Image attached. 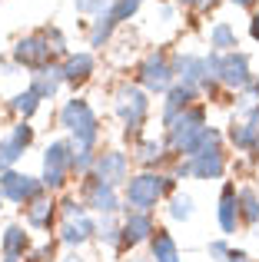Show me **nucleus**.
Instances as JSON below:
<instances>
[{
    "instance_id": "1",
    "label": "nucleus",
    "mask_w": 259,
    "mask_h": 262,
    "mask_svg": "<svg viewBox=\"0 0 259 262\" xmlns=\"http://www.w3.org/2000/svg\"><path fill=\"white\" fill-rule=\"evenodd\" d=\"M120 192H123V209L153 212L163 199L176 192V176L160 173V169H140L126 179V186Z\"/></svg>"
},
{
    "instance_id": "2",
    "label": "nucleus",
    "mask_w": 259,
    "mask_h": 262,
    "mask_svg": "<svg viewBox=\"0 0 259 262\" xmlns=\"http://www.w3.org/2000/svg\"><path fill=\"white\" fill-rule=\"evenodd\" d=\"M57 123L70 133V143L77 149H100V136H103V126H100L97 110L90 106V100L73 93L70 100H63L57 113Z\"/></svg>"
},
{
    "instance_id": "3",
    "label": "nucleus",
    "mask_w": 259,
    "mask_h": 262,
    "mask_svg": "<svg viewBox=\"0 0 259 262\" xmlns=\"http://www.w3.org/2000/svg\"><path fill=\"white\" fill-rule=\"evenodd\" d=\"M166 129V146H169V153L176 156V160H189V156L200 149V140L206 136V129H209V116H206V106L203 103H193L189 110H183L180 116H176L169 126H163Z\"/></svg>"
},
{
    "instance_id": "4",
    "label": "nucleus",
    "mask_w": 259,
    "mask_h": 262,
    "mask_svg": "<svg viewBox=\"0 0 259 262\" xmlns=\"http://www.w3.org/2000/svg\"><path fill=\"white\" fill-rule=\"evenodd\" d=\"M113 113H117L126 140H143V126L149 123V93L136 86L133 80L120 83L113 90Z\"/></svg>"
},
{
    "instance_id": "5",
    "label": "nucleus",
    "mask_w": 259,
    "mask_h": 262,
    "mask_svg": "<svg viewBox=\"0 0 259 262\" xmlns=\"http://www.w3.org/2000/svg\"><path fill=\"white\" fill-rule=\"evenodd\" d=\"M70 179H73V143L70 136H60V140H50L44 149L40 183L47 192H63Z\"/></svg>"
},
{
    "instance_id": "6",
    "label": "nucleus",
    "mask_w": 259,
    "mask_h": 262,
    "mask_svg": "<svg viewBox=\"0 0 259 262\" xmlns=\"http://www.w3.org/2000/svg\"><path fill=\"white\" fill-rule=\"evenodd\" d=\"M136 86H143L149 96H163L169 86L176 83V73H173V60L166 57L163 50H149L146 57L136 63Z\"/></svg>"
},
{
    "instance_id": "7",
    "label": "nucleus",
    "mask_w": 259,
    "mask_h": 262,
    "mask_svg": "<svg viewBox=\"0 0 259 262\" xmlns=\"http://www.w3.org/2000/svg\"><path fill=\"white\" fill-rule=\"evenodd\" d=\"M10 60H13V67H20V70H30V73L44 70V67H50V63H60V60L53 57L50 40H47L44 30L20 37L17 43H13V50H10Z\"/></svg>"
},
{
    "instance_id": "8",
    "label": "nucleus",
    "mask_w": 259,
    "mask_h": 262,
    "mask_svg": "<svg viewBox=\"0 0 259 262\" xmlns=\"http://www.w3.org/2000/svg\"><path fill=\"white\" fill-rule=\"evenodd\" d=\"M80 203L87 206L90 216H120L123 212V192L117 186H106L100 179L87 176L80 179Z\"/></svg>"
},
{
    "instance_id": "9",
    "label": "nucleus",
    "mask_w": 259,
    "mask_h": 262,
    "mask_svg": "<svg viewBox=\"0 0 259 262\" xmlns=\"http://www.w3.org/2000/svg\"><path fill=\"white\" fill-rule=\"evenodd\" d=\"M130 166H133V156H130L126 149H100L90 176L100 179V183H106V186H117V189H123L126 179L133 176V173H130Z\"/></svg>"
},
{
    "instance_id": "10",
    "label": "nucleus",
    "mask_w": 259,
    "mask_h": 262,
    "mask_svg": "<svg viewBox=\"0 0 259 262\" xmlns=\"http://www.w3.org/2000/svg\"><path fill=\"white\" fill-rule=\"evenodd\" d=\"M40 192H47L44 183H40V176L20 173V169H7V173H0V196H4V203H13V206L24 209V206L33 203Z\"/></svg>"
},
{
    "instance_id": "11",
    "label": "nucleus",
    "mask_w": 259,
    "mask_h": 262,
    "mask_svg": "<svg viewBox=\"0 0 259 262\" xmlns=\"http://www.w3.org/2000/svg\"><path fill=\"white\" fill-rule=\"evenodd\" d=\"M24 226L30 232H44V236H50L53 229L60 226V203L53 192H40L33 203L24 206Z\"/></svg>"
},
{
    "instance_id": "12",
    "label": "nucleus",
    "mask_w": 259,
    "mask_h": 262,
    "mask_svg": "<svg viewBox=\"0 0 259 262\" xmlns=\"http://www.w3.org/2000/svg\"><path fill=\"white\" fill-rule=\"evenodd\" d=\"M120 226H123V243H120V256L130 249H140L153 239L156 232V219L153 212H136V209H123L120 212Z\"/></svg>"
},
{
    "instance_id": "13",
    "label": "nucleus",
    "mask_w": 259,
    "mask_h": 262,
    "mask_svg": "<svg viewBox=\"0 0 259 262\" xmlns=\"http://www.w3.org/2000/svg\"><path fill=\"white\" fill-rule=\"evenodd\" d=\"M253 63H249V53L243 50H229V53H220V86L233 90V93H240V90H246L253 83Z\"/></svg>"
},
{
    "instance_id": "14",
    "label": "nucleus",
    "mask_w": 259,
    "mask_h": 262,
    "mask_svg": "<svg viewBox=\"0 0 259 262\" xmlns=\"http://www.w3.org/2000/svg\"><path fill=\"white\" fill-rule=\"evenodd\" d=\"M57 243L63 246L67 252H80L83 246H90L93 239H97V216H80V219H60L57 226Z\"/></svg>"
},
{
    "instance_id": "15",
    "label": "nucleus",
    "mask_w": 259,
    "mask_h": 262,
    "mask_svg": "<svg viewBox=\"0 0 259 262\" xmlns=\"http://www.w3.org/2000/svg\"><path fill=\"white\" fill-rule=\"evenodd\" d=\"M93 73H97L93 50H77V53H67L60 60V77H63V86H70V90H80L83 83H90Z\"/></svg>"
},
{
    "instance_id": "16",
    "label": "nucleus",
    "mask_w": 259,
    "mask_h": 262,
    "mask_svg": "<svg viewBox=\"0 0 259 262\" xmlns=\"http://www.w3.org/2000/svg\"><path fill=\"white\" fill-rule=\"evenodd\" d=\"M216 223H220V232L223 236H233L236 229H240V189H236V183H223L220 189V199H216Z\"/></svg>"
},
{
    "instance_id": "17",
    "label": "nucleus",
    "mask_w": 259,
    "mask_h": 262,
    "mask_svg": "<svg viewBox=\"0 0 259 262\" xmlns=\"http://www.w3.org/2000/svg\"><path fill=\"white\" fill-rule=\"evenodd\" d=\"M33 249V236L24 223H10L4 232H0V259H17V262H27Z\"/></svg>"
},
{
    "instance_id": "18",
    "label": "nucleus",
    "mask_w": 259,
    "mask_h": 262,
    "mask_svg": "<svg viewBox=\"0 0 259 262\" xmlns=\"http://www.w3.org/2000/svg\"><path fill=\"white\" fill-rule=\"evenodd\" d=\"M173 73H176V83H186L203 93V86H206V57L180 53V57H173Z\"/></svg>"
},
{
    "instance_id": "19",
    "label": "nucleus",
    "mask_w": 259,
    "mask_h": 262,
    "mask_svg": "<svg viewBox=\"0 0 259 262\" xmlns=\"http://www.w3.org/2000/svg\"><path fill=\"white\" fill-rule=\"evenodd\" d=\"M133 163L140 169H160L163 163H169L173 160V153H169V146H166V140H153V136H143V140H136V146H133Z\"/></svg>"
},
{
    "instance_id": "20",
    "label": "nucleus",
    "mask_w": 259,
    "mask_h": 262,
    "mask_svg": "<svg viewBox=\"0 0 259 262\" xmlns=\"http://www.w3.org/2000/svg\"><path fill=\"white\" fill-rule=\"evenodd\" d=\"M200 96H203L200 90H193L186 83H173L166 93H163V126H169L183 110H189L193 103H200Z\"/></svg>"
},
{
    "instance_id": "21",
    "label": "nucleus",
    "mask_w": 259,
    "mask_h": 262,
    "mask_svg": "<svg viewBox=\"0 0 259 262\" xmlns=\"http://www.w3.org/2000/svg\"><path fill=\"white\" fill-rule=\"evenodd\" d=\"M226 143L236 149V153H249V156H259V126L253 120H236L226 126Z\"/></svg>"
},
{
    "instance_id": "22",
    "label": "nucleus",
    "mask_w": 259,
    "mask_h": 262,
    "mask_svg": "<svg viewBox=\"0 0 259 262\" xmlns=\"http://www.w3.org/2000/svg\"><path fill=\"white\" fill-rule=\"evenodd\" d=\"M189 163V179H200V183H209V179H223L226 176V149H220V153H200L193 156Z\"/></svg>"
},
{
    "instance_id": "23",
    "label": "nucleus",
    "mask_w": 259,
    "mask_h": 262,
    "mask_svg": "<svg viewBox=\"0 0 259 262\" xmlns=\"http://www.w3.org/2000/svg\"><path fill=\"white\" fill-rule=\"evenodd\" d=\"M146 256L153 259V262H183V252H180V243L173 239V232L169 229H163V226H156V232H153V239L146 243Z\"/></svg>"
},
{
    "instance_id": "24",
    "label": "nucleus",
    "mask_w": 259,
    "mask_h": 262,
    "mask_svg": "<svg viewBox=\"0 0 259 262\" xmlns=\"http://www.w3.org/2000/svg\"><path fill=\"white\" fill-rule=\"evenodd\" d=\"M30 90L40 100H57L60 90H63V77H60V63H50L44 70L30 73Z\"/></svg>"
},
{
    "instance_id": "25",
    "label": "nucleus",
    "mask_w": 259,
    "mask_h": 262,
    "mask_svg": "<svg viewBox=\"0 0 259 262\" xmlns=\"http://www.w3.org/2000/svg\"><path fill=\"white\" fill-rule=\"evenodd\" d=\"M117 27H120V24L113 20V13H110V10H106V13H100V17H93L90 30H87V43H90L93 50H103V47L113 40Z\"/></svg>"
},
{
    "instance_id": "26",
    "label": "nucleus",
    "mask_w": 259,
    "mask_h": 262,
    "mask_svg": "<svg viewBox=\"0 0 259 262\" xmlns=\"http://www.w3.org/2000/svg\"><path fill=\"white\" fill-rule=\"evenodd\" d=\"M93 243L106 246V249L120 252V243H123V226H120V216H97V239Z\"/></svg>"
},
{
    "instance_id": "27",
    "label": "nucleus",
    "mask_w": 259,
    "mask_h": 262,
    "mask_svg": "<svg viewBox=\"0 0 259 262\" xmlns=\"http://www.w3.org/2000/svg\"><path fill=\"white\" fill-rule=\"evenodd\" d=\"M240 47V37H236V27L226 24V20H220V24L209 27V50L213 53H229Z\"/></svg>"
},
{
    "instance_id": "28",
    "label": "nucleus",
    "mask_w": 259,
    "mask_h": 262,
    "mask_svg": "<svg viewBox=\"0 0 259 262\" xmlns=\"http://www.w3.org/2000/svg\"><path fill=\"white\" fill-rule=\"evenodd\" d=\"M40 103H44V100H40V96L27 86V90H20V93H13L7 106H10V113L17 116V120H33V116H37V110H40Z\"/></svg>"
},
{
    "instance_id": "29",
    "label": "nucleus",
    "mask_w": 259,
    "mask_h": 262,
    "mask_svg": "<svg viewBox=\"0 0 259 262\" xmlns=\"http://www.w3.org/2000/svg\"><path fill=\"white\" fill-rule=\"evenodd\" d=\"M240 223L249 226V229H259V192L253 186L240 189Z\"/></svg>"
},
{
    "instance_id": "30",
    "label": "nucleus",
    "mask_w": 259,
    "mask_h": 262,
    "mask_svg": "<svg viewBox=\"0 0 259 262\" xmlns=\"http://www.w3.org/2000/svg\"><path fill=\"white\" fill-rule=\"evenodd\" d=\"M259 113V80H253L246 90L236 93V120H249Z\"/></svg>"
},
{
    "instance_id": "31",
    "label": "nucleus",
    "mask_w": 259,
    "mask_h": 262,
    "mask_svg": "<svg viewBox=\"0 0 259 262\" xmlns=\"http://www.w3.org/2000/svg\"><path fill=\"white\" fill-rule=\"evenodd\" d=\"M166 212H169V219H173V223H189V219H193V212H196L193 196H189V192H173V196H169Z\"/></svg>"
},
{
    "instance_id": "32",
    "label": "nucleus",
    "mask_w": 259,
    "mask_h": 262,
    "mask_svg": "<svg viewBox=\"0 0 259 262\" xmlns=\"http://www.w3.org/2000/svg\"><path fill=\"white\" fill-rule=\"evenodd\" d=\"M24 160V149L10 140V136H0V173L7 169H17V163Z\"/></svg>"
},
{
    "instance_id": "33",
    "label": "nucleus",
    "mask_w": 259,
    "mask_h": 262,
    "mask_svg": "<svg viewBox=\"0 0 259 262\" xmlns=\"http://www.w3.org/2000/svg\"><path fill=\"white\" fill-rule=\"evenodd\" d=\"M7 136H10V140L27 153V149L33 146V140H37V129H33V123H30V120H17V123L10 126V133H7Z\"/></svg>"
},
{
    "instance_id": "34",
    "label": "nucleus",
    "mask_w": 259,
    "mask_h": 262,
    "mask_svg": "<svg viewBox=\"0 0 259 262\" xmlns=\"http://www.w3.org/2000/svg\"><path fill=\"white\" fill-rule=\"evenodd\" d=\"M97 153H100V149H77V146H73V176H77V179L90 176L93 163H97Z\"/></svg>"
},
{
    "instance_id": "35",
    "label": "nucleus",
    "mask_w": 259,
    "mask_h": 262,
    "mask_svg": "<svg viewBox=\"0 0 259 262\" xmlns=\"http://www.w3.org/2000/svg\"><path fill=\"white\" fill-rule=\"evenodd\" d=\"M57 236H47L44 239V243H37V246H33V249H30V256H27V262H57Z\"/></svg>"
},
{
    "instance_id": "36",
    "label": "nucleus",
    "mask_w": 259,
    "mask_h": 262,
    "mask_svg": "<svg viewBox=\"0 0 259 262\" xmlns=\"http://www.w3.org/2000/svg\"><path fill=\"white\" fill-rule=\"evenodd\" d=\"M143 7V0H113L110 4V13H113V20L117 24H126V20H133L136 17V10Z\"/></svg>"
},
{
    "instance_id": "37",
    "label": "nucleus",
    "mask_w": 259,
    "mask_h": 262,
    "mask_svg": "<svg viewBox=\"0 0 259 262\" xmlns=\"http://www.w3.org/2000/svg\"><path fill=\"white\" fill-rule=\"evenodd\" d=\"M60 203V219H80V216H87V206L80 203V196H63V199H57Z\"/></svg>"
},
{
    "instance_id": "38",
    "label": "nucleus",
    "mask_w": 259,
    "mask_h": 262,
    "mask_svg": "<svg viewBox=\"0 0 259 262\" xmlns=\"http://www.w3.org/2000/svg\"><path fill=\"white\" fill-rule=\"evenodd\" d=\"M113 0H73V10L77 13H87V17H100V13L110 10Z\"/></svg>"
},
{
    "instance_id": "39",
    "label": "nucleus",
    "mask_w": 259,
    "mask_h": 262,
    "mask_svg": "<svg viewBox=\"0 0 259 262\" xmlns=\"http://www.w3.org/2000/svg\"><path fill=\"white\" fill-rule=\"evenodd\" d=\"M44 33H47V40H50V50H53V57L57 60H63L67 53V37H63V30H57V27H44Z\"/></svg>"
},
{
    "instance_id": "40",
    "label": "nucleus",
    "mask_w": 259,
    "mask_h": 262,
    "mask_svg": "<svg viewBox=\"0 0 259 262\" xmlns=\"http://www.w3.org/2000/svg\"><path fill=\"white\" fill-rule=\"evenodd\" d=\"M229 249H233V246H229V239H226V236H220V239H209L206 256H209V262H223V259L229 256Z\"/></svg>"
},
{
    "instance_id": "41",
    "label": "nucleus",
    "mask_w": 259,
    "mask_h": 262,
    "mask_svg": "<svg viewBox=\"0 0 259 262\" xmlns=\"http://www.w3.org/2000/svg\"><path fill=\"white\" fill-rule=\"evenodd\" d=\"M223 262H253V259H249L246 249H229V256L223 259Z\"/></svg>"
},
{
    "instance_id": "42",
    "label": "nucleus",
    "mask_w": 259,
    "mask_h": 262,
    "mask_svg": "<svg viewBox=\"0 0 259 262\" xmlns=\"http://www.w3.org/2000/svg\"><path fill=\"white\" fill-rule=\"evenodd\" d=\"M249 37L259 43V13H253V17H249Z\"/></svg>"
},
{
    "instance_id": "43",
    "label": "nucleus",
    "mask_w": 259,
    "mask_h": 262,
    "mask_svg": "<svg viewBox=\"0 0 259 262\" xmlns=\"http://www.w3.org/2000/svg\"><path fill=\"white\" fill-rule=\"evenodd\" d=\"M57 262H87V259L80 256V252H63V256H60Z\"/></svg>"
},
{
    "instance_id": "44",
    "label": "nucleus",
    "mask_w": 259,
    "mask_h": 262,
    "mask_svg": "<svg viewBox=\"0 0 259 262\" xmlns=\"http://www.w3.org/2000/svg\"><path fill=\"white\" fill-rule=\"evenodd\" d=\"M229 4H236V7H256L259 0H229Z\"/></svg>"
},
{
    "instance_id": "45",
    "label": "nucleus",
    "mask_w": 259,
    "mask_h": 262,
    "mask_svg": "<svg viewBox=\"0 0 259 262\" xmlns=\"http://www.w3.org/2000/svg\"><path fill=\"white\" fill-rule=\"evenodd\" d=\"M180 7H200V0H176Z\"/></svg>"
},
{
    "instance_id": "46",
    "label": "nucleus",
    "mask_w": 259,
    "mask_h": 262,
    "mask_svg": "<svg viewBox=\"0 0 259 262\" xmlns=\"http://www.w3.org/2000/svg\"><path fill=\"white\" fill-rule=\"evenodd\" d=\"M213 4H216V0H200V7H203V10H209Z\"/></svg>"
},
{
    "instance_id": "47",
    "label": "nucleus",
    "mask_w": 259,
    "mask_h": 262,
    "mask_svg": "<svg viewBox=\"0 0 259 262\" xmlns=\"http://www.w3.org/2000/svg\"><path fill=\"white\" fill-rule=\"evenodd\" d=\"M4 70H7V60H4V57H0V77H4Z\"/></svg>"
},
{
    "instance_id": "48",
    "label": "nucleus",
    "mask_w": 259,
    "mask_h": 262,
    "mask_svg": "<svg viewBox=\"0 0 259 262\" xmlns=\"http://www.w3.org/2000/svg\"><path fill=\"white\" fill-rule=\"evenodd\" d=\"M133 262H153V259H149V256H136Z\"/></svg>"
},
{
    "instance_id": "49",
    "label": "nucleus",
    "mask_w": 259,
    "mask_h": 262,
    "mask_svg": "<svg viewBox=\"0 0 259 262\" xmlns=\"http://www.w3.org/2000/svg\"><path fill=\"white\" fill-rule=\"evenodd\" d=\"M249 120H253V123H256V126H259V113H256V116H249Z\"/></svg>"
},
{
    "instance_id": "50",
    "label": "nucleus",
    "mask_w": 259,
    "mask_h": 262,
    "mask_svg": "<svg viewBox=\"0 0 259 262\" xmlns=\"http://www.w3.org/2000/svg\"><path fill=\"white\" fill-rule=\"evenodd\" d=\"M0 212H4V196H0Z\"/></svg>"
},
{
    "instance_id": "51",
    "label": "nucleus",
    "mask_w": 259,
    "mask_h": 262,
    "mask_svg": "<svg viewBox=\"0 0 259 262\" xmlns=\"http://www.w3.org/2000/svg\"><path fill=\"white\" fill-rule=\"evenodd\" d=\"M0 262H17V259H0Z\"/></svg>"
}]
</instances>
